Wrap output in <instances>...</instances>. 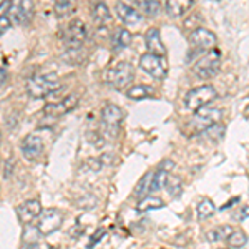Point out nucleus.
<instances>
[{"mask_svg":"<svg viewBox=\"0 0 249 249\" xmlns=\"http://www.w3.org/2000/svg\"><path fill=\"white\" fill-rule=\"evenodd\" d=\"M168 191H170L171 196H178L181 195V190H183V184H181V179L176 178V176H168L166 179V184H164Z\"/></svg>","mask_w":249,"mask_h":249,"instance_id":"bb28decb","label":"nucleus"},{"mask_svg":"<svg viewBox=\"0 0 249 249\" xmlns=\"http://www.w3.org/2000/svg\"><path fill=\"white\" fill-rule=\"evenodd\" d=\"M55 14L57 17H68L77 9V0H53Z\"/></svg>","mask_w":249,"mask_h":249,"instance_id":"6ab92c4d","label":"nucleus"},{"mask_svg":"<svg viewBox=\"0 0 249 249\" xmlns=\"http://www.w3.org/2000/svg\"><path fill=\"white\" fill-rule=\"evenodd\" d=\"M103 236H105V231H103V230H100V231H96L95 232V236H93V238H91L90 239V246H88V248H93L95 246V244H96V241H98V239H102L103 238Z\"/></svg>","mask_w":249,"mask_h":249,"instance_id":"473e14b6","label":"nucleus"},{"mask_svg":"<svg viewBox=\"0 0 249 249\" xmlns=\"http://www.w3.org/2000/svg\"><path fill=\"white\" fill-rule=\"evenodd\" d=\"M63 223V216L62 213L55 208H48V210L42 211V214L38 216V224L37 228L40 230L43 236H48L52 232H55L57 230H60Z\"/></svg>","mask_w":249,"mask_h":249,"instance_id":"9d476101","label":"nucleus"},{"mask_svg":"<svg viewBox=\"0 0 249 249\" xmlns=\"http://www.w3.org/2000/svg\"><path fill=\"white\" fill-rule=\"evenodd\" d=\"M131 32L126 29H118L115 34V48L116 50H122V48H128L131 45Z\"/></svg>","mask_w":249,"mask_h":249,"instance_id":"393cba45","label":"nucleus"},{"mask_svg":"<svg viewBox=\"0 0 249 249\" xmlns=\"http://www.w3.org/2000/svg\"><path fill=\"white\" fill-rule=\"evenodd\" d=\"M150 95H153V88L148 85H133L126 90V96L131 100H144Z\"/></svg>","mask_w":249,"mask_h":249,"instance_id":"4be33fe9","label":"nucleus"},{"mask_svg":"<svg viewBox=\"0 0 249 249\" xmlns=\"http://www.w3.org/2000/svg\"><path fill=\"white\" fill-rule=\"evenodd\" d=\"M35 15V5L32 0H12L9 17L17 25H29Z\"/></svg>","mask_w":249,"mask_h":249,"instance_id":"1a4fd4ad","label":"nucleus"},{"mask_svg":"<svg viewBox=\"0 0 249 249\" xmlns=\"http://www.w3.org/2000/svg\"><path fill=\"white\" fill-rule=\"evenodd\" d=\"M22 249H42V248H40L37 243H25L22 246Z\"/></svg>","mask_w":249,"mask_h":249,"instance_id":"c9c22d12","label":"nucleus"},{"mask_svg":"<svg viewBox=\"0 0 249 249\" xmlns=\"http://www.w3.org/2000/svg\"><path fill=\"white\" fill-rule=\"evenodd\" d=\"M216 96H218V91H216L214 87L201 85L198 88H193L191 91H188V95L184 96V105H186L188 110L198 111V110H201V108L210 105Z\"/></svg>","mask_w":249,"mask_h":249,"instance_id":"7ed1b4c3","label":"nucleus"},{"mask_svg":"<svg viewBox=\"0 0 249 249\" xmlns=\"http://www.w3.org/2000/svg\"><path fill=\"white\" fill-rule=\"evenodd\" d=\"M115 12L116 15H118V18L122 20L124 25H136V23L142 22V14H140L138 10L135 9V7L131 5H126L124 2H118L115 7Z\"/></svg>","mask_w":249,"mask_h":249,"instance_id":"2eb2a0df","label":"nucleus"},{"mask_svg":"<svg viewBox=\"0 0 249 249\" xmlns=\"http://www.w3.org/2000/svg\"><path fill=\"white\" fill-rule=\"evenodd\" d=\"M100 118H102V124L105 126V130H108L110 133H115L120 128V124H122L124 115L120 107L113 105V103H107V105L102 108Z\"/></svg>","mask_w":249,"mask_h":249,"instance_id":"9b49d317","label":"nucleus"},{"mask_svg":"<svg viewBox=\"0 0 249 249\" xmlns=\"http://www.w3.org/2000/svg\"><path fill=\"white\" fill-rule=\"evenodd\" d=\"M12 7V0H2V7H0V14L2 15H9Z\"/></svg>","mask_w":249,"mask_h":249,"instance_id":"2f4dec72","label":"nucleus"},{"mask_svg":"<svg viewBox=\"0 0 249 249\" xmlns=\"http://www.w3.org/2000/svg\"><path fill=\"white\" fill-rule=\"evenodd\" d=\"M146 15H150V17H156L158 15V12H160V3H158V0H148V3H146Z\"/></svg>","mask_w":249,"mask_h":249,"instance_id":"c85d7f7f","label":"nucleus"},{"mask_svg":"<svg viewBox=\"0 0 249 249\" xmlns=\"http://www.w3.org/2000/svg\"><path fill=\"white\" fill-rule=\"evenodd\" d=\"M221 118H223V110L204 107L196 111V115L193 116V120L190 122V128L193 133H203V131L210 130L218 122H221Z\"/></svg>","mask_w":249,"mask_h":249,"instance_id":"20e7f679","label":"nucleus"},{"mask_svg":"<svg viewBox=\"0 0 249 249\" xmlns=\"http://www.w3.org/2000/svg\"><path fill=\"white\" fill-rule=\"evenodd\" d=\"M188 40H190V47L195 53H206L210 50H214L216 43H218V37L211 30L203 29V27L191 30Z\"/></svg>","mask_w":249,"mask_h":249,"instance_id":"0eeeda50","label":"nucleus"},{"mask_svg":"<svg viewBox=\"0 0 249 249\" xmlns=\"http://www.w3.org/2000/svg\"><path fill=\"white\" fill-rule=\"evenodd\" d=\"M151 179H153V173H146V175L142 178V181H140L138 184H136L135 188V196L140 199L146 198L148 193H151Z\"/></svg>","mask_w":249,"mask_h":249,"instance_id":"5701e85b","label":"nucleus"},{"mask_svg":"<svg viewBox=\"0 0 249 249\" xmlns=\"http://www.w3.org/2000/svg\"><path fill=\"white\" fill-rule=\"evenodd\" d=\"M221 249H232V248H221Z\"/></svg>","mask_w":249,"mask_h":249,"instance_id":"4c0bfd02","label":"nucleus"},{"mask_svg":"<svg viewBox=\"0 0 249 249\" xmlns=\"http://www.w3.org/2000/svg\"><path fill=\"white\" fill-rule=\"evenodd\" d=\"M10 25H12V18L9 15H2V18H0V30H2V34H5L10 29Z\"/></svg>","mask_w":249,"mask_h":249,"instance_id":"c756f323","label":"nucleus"},{"mask_svg":"<svg viewBox=\"0 0 249 249\" xmlns=\"http://www.w3.org/2000/svg\"><path fill=\"white\" fill-rule=\"evenodd\" d=\"M195 0H166V14L171 18H179L193 7Z\"/></svg>","mask_w":249,"mask_h":249,"instance_id":"f3484780","label":"nucleus"},{"mask_svg":"<svg viewBox=\"0 0 249 249\" xmlns=\"http://www.w3.org/2000/svg\"><path fill=\"white\" fill-rule=\"evenodd\" d=\"M168 176H170V171H166L164 168L160 166L158 170H156V171L153 173V179H151V193L161 190V188H164Z\"/></svg>","mask_w":249,"mask_h":249,"instance_id":"b1692460","label":"nucleus"},{"mask_svg":"<svg viewBox=\"0 0 249 249\" xmlns=\"http://www.w3.org/2000/svg\"><path fill=\"white\" fill-rule=\"evenodd\" d=\"M246 243H248V238L243 231H234L230 238H228V244H230V248H232V249L243 248Z\"/></svg>","mask_w":249,"mask_h":249,"instance_id":"cd10ccee","label":"nucleus"},{"mask_svg":"<svg viewBox=\"0 0 249 249\" xmlns=\"http://www.w3.org/2000/svg\"><path fill=\"white\" fill-rule=\"evenodd\" d=\"M91 18H93V22L98 27L110 25V22H111L110 9H108V7L103 2H96L95 5H93V9H91Z\"/></svg>","mask_w":249,"mask_h":249,"instance_id":"a211bd4d","label":"nucleus"},{"mask_svg":"<svg viewBox=\"0 0 249 249\" xmlns=\"http://www.w3.org/2000/svg\"><path fill=\"white\" fill-rule=\"evenodd\" d=\"M10 168H12V164H10V163L3 161V179H7V178L10 176Z\"/></svg>","mask_w":249,"mask_h":249,"instance_id":"72a5a7b5","label":"nucleus"},{"mask_svg":"<svg viewBox=\"0 0 249 249\" xmlns=\"http://www.w3.org/2000/svg\"><path fill=\"white\" fill-rule=\"evenodd\" d=\"M221 67V52L219 50H210L203 53L201 57L195 62L193 65V73L201 80H210L216 77Z\"/></svg>","mask_w":249,"mask_h":249,"instance_id":"f03ea898","label":"nucleus"},{"mask_svg":"<svg viewBox=\"0 0 249 249\" xmlns=\"http://www.w3.org/2000/svg\"><path fill=\"white\" fill-rule=\"evenodd\" d=\"M163 199L161 198H156V196H146V198L140 199L138 204H136V210L140 213H146V211H151V210H160L163 208Z\"/></svg>","mask_w":249,"mask_h":249,"instance_id":"aec40b11","label":"nucleus"},{"mask_svg":"<svg viewBox=\"0 0 249 249\" xmlns=\"http://www.w3.org/2000/svg\"><path fill=\"white\" fill-rule=\"evenodd\" d=\"M43 153V140L37 135H29L22 142V155L29 161H37Z\"/></svg>","mask_w":249,"mask_h":249,"instance_id":"f8f14e48","label":"nucleus"},{"mask_svg":"<svg viewBox=\"0 0 249 249\" xmlns=\"http://www.w3.org/2000/svg\"><path fill=\"white\" fill-rule=\"evenodd\" d=\"M133 78H135V68L130 62H118L105 73L107 82L111 87L118 88V90L130 85L133 82Z\"/></svg>","mask_w":249,"mask_h":249,"instance_id":"39448f33","label":"nucleus"},{"mask_svg":"<svg viewBox=\"0 0 249 249\" xmlns=\"http://www.w3.org/2000/svg\"><path fill=\"white\" fill-rule=\"evenodd\" d=\"M140 68L155 80H163L168 75L166 58L161 57V55L150 53V52H146V53H143L140 57Z\"/></svg>","mask_w":249,"mask_h":249,"instance_id":"423d86ee","label":"nucleus"},{"mask_svg":"<svg viewBox=\"0 0 249 249\" xmlns=\"http://www.w3.org/2000/svg\"><path fill=\"white\" fill-rule=\"evenodd\" d=\"M87 164H88V168H91V170H95V171H98V170H102V160L100 158H90L87 161Z\"/></svg>","mask_w":249,"mask_h":249,"instance_id":"7c9ffc66","label":"nucleus"},{"mask_svg":"<svg viewBox=\"0 0 249 249\" xmlns=\"http://www.w3.org/2000/svg\"><path fill=\"white\" fill-rule=\"evenodd\" d=\"M78 103V96L77 95H70L67 96V98H63L62 102L58 103H50V105H47L43 108V113L47 116H62V115H67L68 111H71L75 107H77Z\"/></svg>","mask_w":249,"mask_h":249,"instance_id":"ddd939ff","label":"nucleus"},{"mask_svg":"<svg viewBox=\"0 0 249 249\" xmlns=\"http://www.w3.org/2000/svg\"><path fill=\"white\" fill-rule=\"evenodd\" d=\"M234 232L231 226H221V228H216V230H211L206 232V239L211 241V243H218V241H228V238Z\"/></svg>","mask_w":249,"mask_h":249,"instance_id":"412c9836","label":"nucleus"},{"mask_svg":"<svg viewBox=\"0 0 249 249\" xmlns=\"http://www.w3.org/2000/svg\"><path fill=\"white\" fill-rule=\"evenodd\" d=\"M40 214H42V204L37 199H29V201H25L17 208V216L22 224H29L30 221L38 218Z\"/></svg>","mask_w":249,"mask_h":249,"instance_id":"4468645a","label":"nucleus"},{"mask_svg":"<svg viewBox=\"0 0 249 249\" xmlns=\"http://www.w3.org/2000/svg\"><path fill=\"white\" fill-rule=\"evenodd\" d=\"M5 77H7V71L5 68H2V85H5Z\"/></svg>","mask_w":249,"mask_h":249,"instance_id":"e433bc0d","label":"nucleus"},{"mask_svg":"<svg viewBox=\"0 0 249 249\" xmlns=\"http://www.w3.org/2000/svg\"><path fill=\"white\" fill-rule=\"evenodd\" d=\"M63 43L68 50H77L83 45L87 38V27L80 18H73L63 30Z\"/></svg>","mask_w":249,"mask_h":249,"instance_id":"6e6552de","label":"nucleus"},{"mask_svg":"<svg viewBox=\"0 0 249 249\" xmlns=\"http://www.w3.org/2000/svg\"><path fill=\"white\" fill-rule=\"evenodd\" d=\"M131 2H133L136 7H140V9H142V10H146V3H148V0H131Z\"/></svg>","mask_w":249,"mask_h":249,"instance_id":"f704fd0d","label":"nucleus"},{"mask_svg":"<svg viewBox=\"0 0 249 249\" xmlns=\"http://www.w3.org/2000/svg\"><path fill=\"white\" fill-rule=\"evenodd\" d=\"M144 43H146V48L150 53L166 57V47L163 45V40H161V35H160L158 29H150L146 32V35H144Z\"/></svg>","mask_w":249,"mask_h":249,"instance_id":"dca6fc26","label":"nucleus"},{"mask_svg":"<svg viewBox=\"0 0 249 249\" xmlns=\"http://www.w3.org/2000/svg\"><path fill=\"white\" fill-rule=\"evenodd\" d=\"M58 88H60V78L55 71L38 73L27 82V93H29L30 98L35 100L45 98L47 95L53 93Z\"/></svg>","mask_w":249,"mask_h":249,"instance_id":"f257e3e1","label":"nucleus"},{"mask_svg":"<svg viewBox=\"0 0 249 249\" xmlns=\"http://www.w3.org/2000/svg\"><path fill=\"white\" fill-rule=\"evenodd\" d=\"M214 211H216V206L213 204L211 199L204 198V199H201V201H199V204H198V218L199 219L211 218V216L214 214Z\"/></svg>","mask_w":249,"mask_h":249,"instance_id":"a878e982","label":"nucleus"}]
</instances>
